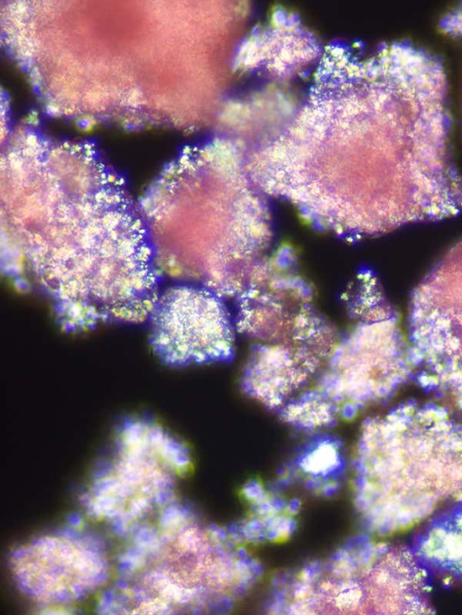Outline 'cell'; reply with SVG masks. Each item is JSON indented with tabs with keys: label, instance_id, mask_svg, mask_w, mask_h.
<instances>
[{
	"label": "cell",
	"instance_id": "obj_2",
	"mask_svg": "<svg viewBox=\"0 0 462 615\" xmlns=\"http://www.w3.org/2000/svg\"><path fill=\"white\" fill-rule=\"evenodd\" d=\"M184 448L151 424L132 422L122 430L116 452L85 496L88 512L122 535L173 504L176 477L185 473Z\"/></svg>",
	"mask_w": 462,
	"mask_h": 615
},
{
	"label": "cell",
	"instance_id": "obj_1",
	"mask_svg": "<svg viewBox=\"0 0 462 615\" xmlns=\"http://www.w3.org/2000/svg\"><path fill=\"white\" fill-rule=\"evenodd\" d=\"M107 182L83 195L59 189L2 210L4 270L28 271L68 331L143 322L160 296L143 216Z\"/></svg>",
	"mask_w": 462,
	"mask_h": 615
},
{
	"label": "cell",
	"instance_id": "obj_6",
	"mask_svg": "<svg viewBox=\"0 0 462 615\" xmlns=\"http://www.w3.org/2000/svg\"><path fill=\"white\" fill-rule=\"evenodd\" d=\"M411 336L416 355H462V241L415 290Z\"/></svg>",
	"mask_w": 462,
	"mask_h": 615
},
{
	"label": "cell",
	"instance_id": "obj_5",
	"mask_svg": "<svg viewBox=\"0 0 462 615\" xmlns=\"http://www.w3.org/2000/svg\"><path fill=\"white\" fill-rule=\"evenodd\" d=\"M402 340L396 318L388 308L365 327L358 344L332 355L321 392L342 414L351 417L365 400L382 397L398 382Z\"/></svg>",
	"mask_w": 462,
	"mask_h": 615
},
{
	"label": "cell",
	"instance_id": "obj_9",
	"mask_svg": "<svg viewBox=\"0 0 462 615\" xmlns=\"http://www.w3.org/2000/svg\"><path fill=\"white\" fill-rule=\"evenodd\" d=\"M442 28L457 36H462V5L449 13L441 23Z\"/></svg>",
	"mask_w": 462,
	"mask_h": 615
},
{
	"label": "cell",
	"instance_id": "obj_3",
	"mask_svg": "<svg viewBox=\"0 0 462 615\" xmlns=\"http://www.w3.org/2000/svg\"><path fill=\"white\" fill-rule=\"evenodd\" d=\"M74 527L39 537L12 555L15 582L42 613L73 612L109 577L103 546Z\"/></svg>",
	"mask_w": 462,
	"mask_h": 615
},
{
	"label": "cell",
	"instance_id": "obj_7",
	"mask_svg": "<svg viewBox=\"0 0 462 615\" xmlns=\"http://www.w3.org/2000/svg\"><path fill=\"white\" fill-rule=\"evenodd\" d=\"M318 359L283 350L253 355L245 375V390L270 406H277L306 382Z\"/></svg>",
	"mask_w": 462,
	"mask_h": 615
},
{
	"label": "cell",
	"instance_id": "obj_4",
	"mask_svg": "<svg viewBox=\"0 0 462 615\" xmlns=\"http://www.w3.org/2000/svg\"><path fill=\"white\" fill-rule=\"evenodd\" d=\"M149 318L152 348L168 364L221 362L233 353L226 309L205 288L176 285L165 289Z\"/></svg>",
	"mask_w": 462,
	"mask_h": 615
},
{
	"label": "cell",
	"instance_id": "obj_8",
	"mask_svg": "<svg viewBox=\"0 0 462 615\" xmlns=\"http://www.w3.org/2000/svg\"><path fill=\"white\" fill-rule=\"evenodd\" d=\"M339 457L334 445L324 443L301 460L300 466L310 474H326L339 464Z\"/></svg>",
	"mask_w": 462,
	"mask_h": 615
}]
</instances>
